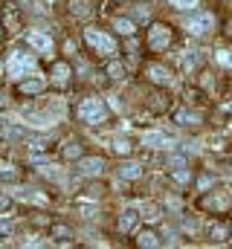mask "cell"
Returning <instances> with one entry per match:
<instances>
[{
	"instance_id": "6da1fadb",
	"label": "cell",
	"mask_w": 232,
	"mask_h": 249,
	"mask_svg": "<svg viewBox=\"0 0 232 249\" xmlns=\"http://www.w3.org/2000/svg\"><path fill=\"white\" fill-rule=\"evenodd\" d=\"M78 119L87 122V124H102L108 119V105H105L102 99L90 96V99H84V102L78 105Z\"/></svg>"
},
{
	"instance_id": "7a4b0ae2",
	"label": "cell",
	"mask_w": 232,
	"mask_h": 249,
	"mask_svg": "<svg viewBox=\"0 0 232 249\" xmlns=\"http://www.w3.org/2000/svg\"><path fill=\"white\" fill-rule=\"evenodd\" d=\"M186 32L189 35H206L209 29H215V18L209 12H200V9H192V15L183 20Z\"/></svg>"
},
{
	"instance_id": "3957f363",
	"label": "cell",
	"mask_w": 232,
	"mask_h": 249,
	"mask_svg": "<svg viewBox=\"0 0 232 249\" xmlns=\"http://www.w3.org/2000/svg\"><path fill=\"white\" fill-rule=\"evenodd\" d=\"M84 41H87L96 53H102V55H116V41L111 35L99 32V29H84Z\"/></svg>"
},
{
	"instance_id": "277c9868",
	"label": "cell",
	"mask_w": 232,
	"mask_h": 249,
	"mask_svg": "<svg viewBox=\"0 0 232 249\" xmlns=\"http://www.w3.org/2000/svg\"><path fill=\"white\" fill-rule=\"evenodd\" d=\"M32 70H35V58H32L29 53L15 50V53L9 55V72H12V75H23V72H32Z\"/></svg>"
},
{
	"instance_id": "5b68a950",
	"label": "cell",
	"mask_w": 232,
	"mask_h": 249,
	"mask_svg": "<svg viewBox=\"0 0 232 249\" xmlns=\"http://www.w3.org/2000/svg\"><path fill=\"white\" fill-rule=\"evenodd\" d=\"M26 44H29L35 53H44V55H50V53H53V38H50L47 32H41V29L26 32Z\"/></svg>"
},
{
	"instance_id": "8992f818",
	"label": "cell",
	"mask_w": 232,
	"mask_h": 249,
	"mask_svg": "<svg viewBox=\"0 0 232 249\" xmlns=\"http://www.w3.org/2000/svg\"><path fill=\"white\" fill-rule=\"evenodd\" d=\"M148 44H151L154 50H163V47H169V44H172V32H169V26H163V23H154V26H151V32H148Z\"/></svg>"
},
{
	"instance_id": "52a82bcc",
	"label": "cell",
	"mask_w": 232,
	"mask_h": 249,
	"mask_svg": "<svg viewBox=\"0 0 232 249\" xmlns=\"http://www.w3.org/2000/svg\"><path fill=\"white\" fill-rule=\"evenodd\" d=\"M102 171H105V160H99V157H90V160L78 162V174H84V177H99Z\"/></svg>"
},
{
	"instance_id": "ba28073f",
	"label": "cell",
	"mask_w": 232,
	"mask_h": 249,
	"mask_svg": "<svg viewBox=\"0 0 232 249\" xmlns=\"http://www.w3.org/2000/svg\"><path fill=\"white\" fill-rule=\"evenodd\" d=\"M142 145H148V148H172V139L163 136V133H145Z\"/></svg>"
},
{
	"instance_id": "9c48e42d",
	"label": "cell",
	"mask_w": 232,
	"mask_h": 249,
	"mask_svg": "<svg viewBox=\"0 0 232 249\" xmlns=\"http://www.w3.org/2000/svg\"><path fill=\"white\" fill-rule=\"evenodd\" d=\"M148 75H151V81H157V84H169V81H172V72H169L166 67H160V64H151V67H148Z\"/></svg>"
},
{
	"instance_id": "30bf717a",
	"label": "cell",
	"mask_w": 232,
	"mask_h": 249,
	"mask_svg": "<svg viewBox=\"0 0 232 249\" xmlns=\"http://www.w3.org/2000/svg\"><path fill=\"white\" fill-rule=\"evenodd\" d=\"M119 177H125V180H139V177H142V165H136V162H125V165L119 168Z\"/></svg>"
},
{
	"instance_id": "8fae6325",
	"label": "cell",
	"mask_w": 232,
	"mask_h": 249,
	"mask_svg": "<svg viewBox=\"0 0 232 249\" xmlns=\"http://www.w3.org/2000/svg\"><path fill=\"white\" fill-rule=\"evenodd\" d=\"M136 217H139V214H136V212H131V209H128V212H122V217H119V229H122V232H131V229L136 226Z\"/></svg>"
},
{
	"instance_id": "7c38bea8",
	"label": "cell",
	"mask_w": 232,
	"mask_h": 249,
	"mask_svg": "<svg viewBox=\"0 0 232 249\" xmlns=\"http://www.w3.org/2000/svg\"><path fill=\"white\" fill-rule=\"evenodd\" d=\"M136 244H139V247H160V238H157V235H154V232H148V229H145V232H139V238H136Z\"/></svg>"
},
{
	"instance_id": "4fadbf2b",
	"label": "cell",
	"mask_w": 232,
	"mask_h": 249,
	"mask_svg": "<svg viewBox=\"0 0 232 249\" xmlns=\"http://www.w3.org/2000/svg\"><path fill=\"white\" fill-rule=\"evenodd\" d=\"M114 29L116 32H122V35H134V20H128V18H116Z\"/></svg>"
},
{
	"instance_id": "5bb4252c",
	"label": "cell",
	"mask_w": 232,
	"mask_h": 249,
	"mask_svg": "<svg viewBox=\"0 0 232 249\" xmlns=\"http://www.w3.org/2000/svg\"><path fill=\"white\" fill-rule=\"evenodd\" d=\"M53 78H56L58 84H64V81L70 78V67H67V64H56V70H53Z\"/></svg>"
},
{
	"instance_id": "9a60e30c",
	"label": "cell",
	"mask_w": 232,
	"mask_h": 249,
	"mask_svg": "<svg viewBox=\"0 0 232 249\" xmlns=\"http://www.w3.org/2000/svg\"><path fill=\"white\" fill-rule=\"evenodd\" d=\"M169 6L180 9V12H192V9H197V0H169Z\"/></svg>"
},
{
	"instance_id": "2e32d148",
	"label": "cell",
	"mask_w": 232,
	"mask_h": 249,
	"mask_svg": "<svg viewBox=\"0 0 232 249\" xmlns=\"http://www.w3.org/2000/svg\"><path fill=\"white\" fill-rule=\"evenodd\" d=\"M41 90H44V81H38V78H35V81H23V84H20V93H41Z\"/></svg>"
},
{
	"instance_id": "e0dca14e",
	"label": "cell",
	"mask_w": 232,
	"mask_h": 249,
	"mask_svg": "<svg viewBox=\"0 0 232 249\" xmlns=\"http://www.w3.org/2000/svg\"><path fill=\"white\" fill-rule=\"evenodd\" d=\"M50 235H53V238H56V241H67V238H73V235H70V229H67V226H53V229H50Z\"/></svg>"
},
{
	"instance_id": "ac0fdd59",
	"label": "cell",
	"mask_w": 232,
	"mask_h": 249,
	"mask_svg": "<svg viewBox=\"0 0 232 249\" xmlns=\"http://www.w3.org/2000/svg\"><path fill=\"white\" fill-rule=\"evenodd\" d=\"M108 75H111V78H125V67H122V64H108Z\"/></svg>"
},
{
	"instance_id": "d6986e66",
	"label": "cell",
	"mask_w": 232,
	"mask_h": 249,
	"mask_svg": "<svg viewBox=\"0 0 232 249\" xmlns=\"http://www.w3.org/2000/svg\"><path fill=\"white\" fill-rule=\"evenodd\" d=\"M177 122H180V124H194V122H197V116H194V113H189V110H180V113H177Z\"/></svg>"
},
{
	"instance_id": "ffe728a7",
	"label": "cell",
	"mask_w": 232,
	"mask_h": 249,
	"mask_svg": "<svg viewBox=\"0 0 232 249\" xmlns=\"http://www.w3.org/2000/svg\"><path fill=\"white\" fill-rule=\"evenodd\" d=\"M78 154H81V151H78L76 142H67V145H64V157H67V160H76Z\"/></svg>"
},
{
	"instance_id": "44dd1931",
	"label": "cell",
	"mask_w": 232,
	"mask_h": 249,
	"mask_svg": "<svg viewBox=\"0 0 232 249\" xmlns=\"http://www.w3.org/2000/svg\"><path fill=\"white\" fill-rule=\"evenodd\" d=\"M215 58L224 64V67H232V53H230V50H218V53H215Z\"/></svg>"
},
{
	"instance_id": "7402d4cb",
	"label": "cell",
	"mask_w": 232,
	"mask_h": 249,
	"mask_svg": "<svg viewBox=\"0 0 232 249\" xmlns=\"http://www.w3.org/2000/svg\"><path fill=\"white\" fill-rule=\"evenodd\" d=\"M15 180H18V171H12L6 165V171H0V183H15Z\"/></svg>"
},
{
	"instance_id": "603a6c76",
	"label": "cell",
	"mask_w": 232,
	"mask_h": 249,
	"mask_svg": "<svg viewBox=\"0 0 232 249\" xmlns=\"http://www.w3.org/2000/svg\"><path fill=\"white\" fill-rule=\"evenodd\" d=\"M174 180H177V183H189V171H183V168H174Z\"/></svg>"
},
{
	"instance_id": "cb8c5ba5",
	"label": "cell",
	"mask_w": 232,
	"mask_h": 249,
	"mask_svg": "<svg viewBox=\"0 0 232 249\" xmlns=\"http://www.w3.org/2000/svg\"><path fill=\"white\" fill-rule=\"evenodd\" d=\"M114 148H116V151H119V154H128V151H131V145H128L125 139H119V142H116Z\"/></svg>"
},
{
	"instance_id": "d4e9b609",
	"label": "cell",
	"mask_w": 232,
	"mask_h": 249,
	"mask_svg": "<svg viewBox=\"0 0 232 249\" xmlns=\"http://www.w3.org/2000/svg\"><path fill=\"white\" fill-rule=\"evenodd\" d=\"M183 64H186V67H194V64H197V55H194V50H192V53L183 58Z\"/></svg>"
},
{
	"instance_id": "484cf974",
	"label": "cell",
	"mask_w": 232,
	"mask_h": 249,
	"mask_svg": "<svg viewBox=\"0 0 232 249\" xmlns=\"http://www.w3.org/2000/svg\"><path fill=\"white\" fill-rule=\"evenodd\" d=\"M73 12H76V15H87V9H84V3H73Z\"/></svg>"
},
{
	"instance_id": "4316f807",
	"label": "cell",
	"mask_w": 232,
	"mask_h": 249,
	"mask_svg": "<svg viewBox=\"0 0 232 249\" xmlns=\"http://www.w3.org/2000/svg\"><path fill=\"white\" fill-rule=\"evenodd\" d=\"M9 209V197L6 194H0V212H6Z\"/></svg>"
},
{
	"instance_id": "83f0119b",
	"label": "cell",
	"mask_w": 232,
	"mask_h": 249,
	"mask_svg": "<svg viewBox=\"0 0 232 249\" xmlns=\"http://www.w3.org/2000/svg\"><path fill=\"white\" fill-rule=\"evenodd\" d=\"M230 35H232V23H230Z\"/></svg>"
}]
</instances>
